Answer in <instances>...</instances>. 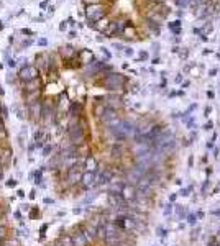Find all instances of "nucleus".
I'll use <instances>...</instances> for the list:
<instances>
[{
	"label": "nucleus",
	"instance_id": "obj_1",
	"mask_svg": "<svg viewBox=\"0 0 220 246\" xmlns=\"http://www.w3.org/2000/svg\"><path fill=\"white\" fill-rule=\"evenodd\" d=\"M84 16H86L87 26L94 30V25L107 16V7L104 5V3H99V5H87V7H84Z\"/></svg>",
	"mask_w": 220,
	"mask_h": 246
},
{
	"label": "nucleus",
	"instance_id": "obj_2",
	"mask_svg": "<svg viewBox=\"0 0 220 246\" xmlns=\"http://www.w3.org/2000/svg\"><path fill=\"white\" fill-rule=\"evenodd\" d=\"M125 84H127V77H125L123 74H117V72L105 74V76H104V80H102V86L105 87L107 90H112V92L122 89Z\"/></svg>",
	"mask_w": 220,
	"mask_h": 246
},
{
	"label": "nucleus",
	"instance_id": "obj_3",
	"mask_svg": "<svg viewBox=\"0 0 220 246\" xmlns=\"http://www.w3.org/2000/svg\"><path fill=\"white\" fill-rule=\"evenodd\" d=\"M38 76H40V71H38L36 66H33V64L22 66V68H20V71H18V74H17V77H18V80L22 84L28 82V80L38 79Z\"/></svg>",
	"mask_w": 220,
	"mask_h": 246
},
{
	"label": "nucleus",
	"instance_id": "obj_4",
	"mask_svg": "<svg viewBox=\"0 0 220 246\" xmlns=\"http://www.w3.org/2000/svg\"><path fill=\"white\" fill-rule=\"evenodd\" d=\"M26 112H28V115H30L33 120H38V118H41V112H43V102L36 100V102H33V104H28V105H26Z\"/></svg>",
	"mask_w": 220,
	"mask_h": 246
},
{
	"label": "nucleus",
	"instance_id": "obj_5",
	"mask_svg": "<svg viewBox=\"0 0 220 246\" xmlns=\"http://www.w3.org/2000/svg\"><path fill=\"white\" fill-rule=\"evenodd\" d=\"M145 26L149 30V33H155V34H159L161 33V26L163 23L158 22V20L151 18L149 15H145Z\"/></svg>",
	"mask_w": 220,
	"mask_h": 246
},
{
	"label": "nucleus",
	"instance_id": "obj_6",
	"mask_svg": "<svg viewBox=\"0 0 220 246\" xmlns=\"http://www.w3.org/2000/svg\"><path fill=\"white\" fill-rule=\"evenodd\" d=\"M41 86H43V82H41L40 77H38V79H33V80H28V82L23 84V92L25 94L36 92V90H41Z\"/></svg>",
	"mask_w": 220,
	"mask_h": 246
},
{
	"label": "nucleus",
	"instance_id": "obj_7",
	"mask_svg": "<svg viewBox=\"0 0 220 246\" xmlns=\"http://www.w3.org/2000/svg\"><path fill=\"white\" fill-rule=\"evenodd\" d=\"M117 33H118V22L117 20H110L107 28L102 31V34L105 38H113V36H117Z\"/></svg>",
	"mask_w": 220,
	"mask_h": 246
},
{
	"label": "nucleus",
	"instance_id": "obj_8",
	"mask_svg": "<svg viewBox=\"0 0 220 246\" xmlns=\"http://www.w3.org/2000/svg\"><path fill=\"white\" fill-rule=\"evenodd\" d=\"M59 54H61V58L64 59V61H69V59H72L76 54H77V51H76L74 46H61L59 48Z\"/></svg>",
	"mask_w": 220,
	"mask_h": 246
},
{
	"label": "nucleus",
	"instance_id": "obj_9",
	"mask_svg": "<svg viewBox=\"0 0 220 246\" xmlns=\"http://www.w3.org/2000/svg\"><path fill=\"white\" fill-rule=\"evenodd\" d=\"M79 58H81V61H82L86 66L92 64V62L95 61V59H94V52L90 51V49H82V51L79 52Z\"/></svg>",
	"mask_w": 220,
	"mask_h": 246
},
{
	"label": "nucleus",
	"instance_id": "obj_10",
	"mask_svg": "<svg viewBox=\"0 0 220 246\" xmlns=\"http://www.w3.org/2000/svg\"><path fill=\"white\" fill-rule=\"evenodd\" d=\"M81 112H82V105H81V104L74 102V104H71V105H69V115H71L72 118H77Z\"/></svg>",
	"mask_w": 220,
	"mask_h": 246
},
{
	"label": "nucleus",
	"instance_id": "obj_11",
	"mask_svg": "<svg viewBox=\"0 0 220 246\" xmlns=\"http://www.w3.org/2000/svg\"><path fill=\"white\" fill-rule=\"evenodd\" d=\"M40 94H41V90H36V92H28L25 94V102H26V105L28 104H33V102H36V100H40Z\"/></svg>",
	"mask_w": 220,
	"mask_h": 246
},
{
	"label": "nucleus",
	"instance_id": "obj_12",
	"mask_svg": "<svg viewBox=\"0 0 220 246\" xmlns=\"http://www.w3.org/2000/svg\"><path fill=\"white\" fill-rule=\"evenodd\" d=\"M173 2H174V5H176L179 10L189 8V0H173Z\"/></svg>",
	"mask_w": 220,
	"mask_h": 246
},
{
	"label": "nucleus",
	"instance_id": "obj_13",
	"mask_svg": "<svg viewBox=\"0 0 220 246\" xmlns=\"http://www.w3.org/2000/svg\"><path fill=\"white\" fill-rule=\"evenodd\" d=\"M181 25H182V22H181L179 18H176L174 22H171L169 25H167V26H169V30L173 31V30H176V28H181Z\"/></svg>",
	"mask_w": 220,
	"mask_h": 246
},
{
	"label": "nucleus",
	"instance_id": "obj_14",
	"mask_svg": "<svg viewBox=\"0 0 220 246\" xmlns=\"http://www.w3.org/2000/svg\"><path fill=\"white\" fill-rule=\"evenodd\" d=\"M82 3H84V7H87V5H99V3H104L102 0H82Z\"/></svg>",
	"mask_w": 220,
	"mask_h": 246
},
{
	"label": "nucleus",
	"instance_id": "obj_15",
	"mask_svg": "<svg viewBox=\"0 0 220 246\" xmlns=\"http://www.w3.org/2000/svg\"><path fill=\"white\" fill-rule=\"evenodd\" d=\"M51 153H53V146H50V145L43 146V156H50Z\"/></svg>",
	"mask_w": 220,
	"mask_h": 246
},
{
	"label": "nucleus",
	"instance_id": "obj_16",
	"mask_svg": "<svg viewBox=\"0 0 220 246\" xmlns=\"http://www.w3.org/2000/svg\"><path fill=\"white\" fill-rule=\"evenodd\" d=\"M3 238H7V228L5 225H0V240H3Z\"/></svg>",
	"mask_w": 220,
	"mask_h": 246
},
{
	"label": "nucleus",
	"instance_id": "obj_17",
	"mask_svg": "<svg viewBox=\"0 0 220 246\" xmlns=\"http://www.w3.org/2000/svg\"><path fill=\"white\" fill-rule=\"evenodd\" d=\"M100 51H102V54H104V56H105V59H107V61H109V59L112 58L110 51H109V49H107V48H100Z\"/></svg>",
	"mask_w": 220,
	"mask_h": 246
},
{
	"label": "nucleus",
	"instance_id": "obj_18",
	"mask_svg": "<svg viewBox=\"0 0 220 246\" xmlns=\"http://www.w3.org/2000/svg\"><path fill=\"white\" fill-rule=\"evenodd\" d=\"M17 184H18V182H17V179H8V181H7V185H8V187H17Z\"/></svg>",
	"mask_w": 220,
	"mask_h": 246
},
{
	"label": "nucleus",
	"instance_id": "obj_19",
	"mask_svg": "<svg viewBox=\"0 0 220 246\" xmlns=\"http://www.w3.org/2000/svg\"><path fill=\"white\" fill-rule=\"evenodd\" d=\"M46 44H48L46 38H40V40H38V46H46Z\"/></svg>",
	"mask_w": 220,
	"mask_h": 246
},
{
	"label": "nucleus",
	"instance_id": "obj_20",
	"mask_svg": "<svg viewBox=\"0 0 220 246\" xmlns=\"http://www.w3.org/2000/svg\"><path fill=\"white\" fill-rule=\"evenodd\" d=\"M149 58V54L146 51H140V59H143V61H145V59H148Z\"/></svg>",
	"mask_w": 220,
	"mask_h": 246
},
{
	"label": "nucleus",
	"instance_id": "obj_21",
	"mask_svg": "<svg viewBox=\"0 0 220 246\" xmlns=\"http://www.w3.org/2000/svg\"><path fill=\"white\" fill-rule=\"evenodd\" d=\"M35 179H36L35 182H36V184H40L41 179H43V177H41V172H35Z\"/></svg>",
	"mask_w": 220,
	"mask_h": 246
},
{
	"label": "nucleus",
	"instance_id": "obj_22",
	"mask_svg": "<svg viewBox=\"0 0 220 246\" xmlns=\"http://www.w3.org/2000/svg\"><path fill=\"white\" fill-rule=\"evenodd\" d=\"M59 30H61V31H66V30H68V23H66V22H61V23H59Z\"/></svg>",
	"mask_w": 220,
	"mask_h": 246
},
{
	"label": "nucleus",
	"instance_id": "obj_23",
	"mask_svg": "<svg viewBox=\"0 0 220 246\" xmlns=\"http://www.w3.org/2000/svg\"><path fill=\"white\" fill-rule=\"evenodd\" d=\"M8 68H17V61H15V59H8Z\"/></svg>",
	"mask_w": 220,
	"mask_h": 246
},
{
	"label": "nucleus",
	"instance_id": "obj_24",
	"mask_svg": "<svg viewBox=\"0 0 220 246\" xmlns=\"http://www.w3.org/2000/svg\"><path fill=\"white\" fill-rule=\"evenodd\" d=\"M66 23H68L69 26H74V25H76V22H74V18H72V16H69V18L66 20Z\"/></svg>",
	"mask_w": 220,
	"mask_h": 246
},
{
	"label": "nucleus",
	"instance_id": "obj_25",
	"mask_svg": "<svg viewBox=\"0 0 220 246\" xmlns=\"http://www.w3.org/2000/svg\"><path fill=\"white\" fill-rule=\"evenodd\" d=\"M123 51H125V54H127V56H133V49H131V48H125Z\"/></svg>",
	"mask_w": 220,
	"mask_h": 246
},
{
	"label": "nucleus",
	"instance_id": "obj_26",
	"mask_svg": "<svg viewBox=\"0 0 220 246\" xmlns=\"http://www.w3.org/2000/svg\"><path fill=\"white\" fill-rule=\"evenodd\" d=\"M68 36H69V38H76V36H77V31L71 30V31H69V33H68Z\"/></svg>",
	"mask_w": 220,
	"mask_h": 246
},
{
	"label": "nucleus",
	"instance_id": "obj_27",
	"mask_svg": "<svg viewBox=\"0 0 220 246\" xmlns=\"http://www.w3.org/2000/svg\"><path fill=\"white\" fill-rule=\"evenodd\" d=\"M22 33H23V34H35L33 31H31V30H28V28H25V30H22Z\"/></svg>",
	"mask_w": 220,
	"mask_h": 246
},
{
	"label": "nucleus",
	"instance_id": "obj_28",
	"mask_svg": "<svg viewBox=\"0 0 220 246\" xmlns=\"http://www.w3.org/2000/svg\"><path fill=\"white\" fill-rule=\"evenodd\" d=\"M176 15H177V18L181 20V16L184 15V10H177V12H176Z\"/></svg>",
	"mask_w": 220,
	"mask_h": 246
},
{
	"label": "nucleus",
	"instance_id": "obj_29",
	"mask_svg": "<svg viewBox=\"0 0 220 246\" xmlns=\"http://www.w3.org/2000/svg\"><path fill=\"white\" fill-rule=\"evenodd\" d=\"M33 149H35V143H31V145L28 146V153H33Z\"/></svg>",
	"mask_w": 220,
	"mask_h": 246
},
{
	"label": "nucleus",
	"instance_id": "obj_30",
	"mask_svg": "<svg viewBox=\"0 0 220 246\" xmlns=\"http://www.w3.org/2000/svg\"><path fill=\"white\" fill-rule=\"evenodd\" d=\"M31 43H33V41H31V40H26V41H23V46H26V48H28V46H30Z\"/></svg>",
	"mask_w": 220,
	"mask_h": 246
},
{
	"label": "nucleus",
	"instance_id": "obj_31",
	"mask_svg": "<svg viewBox=\"0 0 220 246\" xmlns=\"http://www.w3.org/2000/svg\"><path fill=\"white\" fill-rule=\"evenodd\" d=\"M2 130H5V123H3V120L0 118V131H2Z\"/></svg>",
	"mask_w": 220,
	"mask_h": 246
},
{
	"label": "nucleus",
	"instance_id": "obj_32",
	"mask_svg": "<svg viewBox=\"0 0 220 246\" xmlns=\"http://www.w3.org/2000/svg\"><path fill=\"white\" fill-rule=\"evenodd\" d=\"M40 8H43V10L46 8V2H41V3H40Z\"/></svg>",
	"mask_w": 220,
	"mask_h": 246
},
{
	"label": "nucleus",
	"instance_id": "obj_33",
	"mask_svg": "<svg viewBox=\"0 0 220 246\" xmlns=\"http://www.w3.org/2000/svg\"><path fill=\"white\" fill-rule=\"evenodd\" d=\"M194 33L195 34H200V28H194Z\"/></svg>",
	"mask_w": 220,
	"mask_h": 246
},
{
	"label": "nucleus",
	"instance_id": "obj_34",
	"mask_svg": "<svg viewBox=\"0 0 220 246\" xmlns=\"http://www.w3.org/2000/svg\"><path fill=\"white\" fill-rule=\"evenodd\" d=\"M0 112H2V104H0Z\"/></svg>",
	"mask_w": 220,
	"mask_h": 246
},
{
	"label": "nucleus",
	"instance_id": "obj_35",
	"mask_svg": "<svg viewBox=\"0 0 220 246\" xmlns=\"http://www.w3.org/2000/svg\"><path fill=\"white\" fill-rule=\"evenodd\" d=\"M46 2H50V0H46Z\"/></svg>",
	"mask_w": 220,
	"mask_h": 246
},
{
	"label": "nucleus",
	"instance_id": "obj_36",
	"mask_svg": "<svg viewBox=\"0 0 220 246\" xmlns=\"http://www.w3.org/2000/svg\"><path fill=\"white\" fill-rule=\"evenodd\" d=\"M102 2H104V0H102Z\"/></svg>",
	"mask_w": 220,
	"mask_h": 246
}]
</instances>
